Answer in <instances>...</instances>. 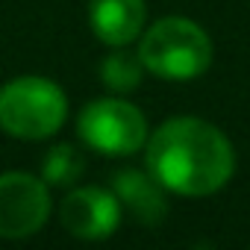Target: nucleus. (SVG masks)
I'll return each mask as SVG.
<instances>
[{"instance_id":"9d476101","label":"nucleus","mask_w":250,"mask_h":250,"mask_svg":"<svg viewBox=\"0 0 250 250\" xmlns=\"http://www.w3.org/2000/svg\"><path fill=\"white\" fill-rule=\"evenodd\" d=\"M142 56L139 53H127V50H118L112 56L103 59V68H100V77H103V85L118 91V94H127L133 91L139 83H142Z\"/></svg>"},{"instance_id":"39448f33","label":"nucleus","mask_w":250,"mask_h":250,"mask_svg":"<svg viewBox=\"0 0 250 250\" xmlns=\"http://www.w3.org/2000/svg\"><path fill=\"white\" fill-rule=\"evenodd\" d=\"M47 215L50 194L44 180L21 171L0 174V235L27 238L44 227Z\"/></svg>"},{"instance_id":"20e7f679","label":"nucleus","mask_w":250,"mask_h":250,"mask_svg":"<svg viewBox=\"0 0 250 250\" xmlns=\"http://www.w3.org/2000/svg\"><path fill=\"white\" fill-rule=\"evenodd\" d=\"M77 130L88 147L106 156H127L136 153L147 142V121L145 115L118 97L91 100L77 121Z\"/></svg>"},{"instance_id":"6e6552de","label":"nucleus","mask_w":250,"mask_h":250,"mask_svg":"<svg viewBox=\"0 0 250 250\" xmlns=\"http://www.w3.org/2000/svg\"><path fill=\"white\" fill-rule=\"evenodd\" d=\"M112 191L121 200V206H127L136 218H142L145 224H159L168 212L165 206V188L156 183V177L147 171H118L112 177Z\"/></svg>"},{"instance_id":"f03ea898","label":"nucleus","mask_w":250,"mask_h":250,"mask_svg":"<svg viewBox=\"0 0 250 250\" xmlns=\"http://www.w3.org/2000/svg\"><path fill=\"white\" fill-rule=\"evenodd\" d=\"M139 56L156 77L191 80L212 65V42L206 30L188 18H162L142 36Z\"/></svg>"},{"instance_id":"1a4fd4ad","label":"nucleus","mask_w":250,"mask_h":250,"mask_svg":"<svg viewBox=\"0 0 250 250\" xmlns=\"http://www.w3.org/2000/svg\"><path fill=\"white\" fill-rule=\"evenodd\" d=\"M83 171H85V159L74 145L50 147L42 162V180L47 186H71L83 177Z\"/></svg>"},{"instance_id":"f257e3e1","label":"nucleus","mask_w":250,"mask_h":250,"mask_svg":"<svg viewBox=\"0 0 250 250\" xmlns=\"http://www.w3.org/2000/svg\"><path fill=\"white\" fill-rule=\"evenodd\" d=\"M147 171L174 194L203 197L227 186L235 171L229 139L200 118H171L147 142Z\"/></svg>"},{"instance_id":"0eeeda50","label":"nucleus","mask_w":250,"mask_h":250,"mask_svg":"<svg viewBox=\"0 0 250 250\" xmlns=\"http://www.w3.org/2000/svg\"><path fill=\"white\" fill-rule=\"evenodd\" d=\"M145 15V0H91L88 3V21L94 36L112 47H124L139 39Z\"/></svg>"},{"instance_id":"423d86ee","label":"nucleus","mask_w":250,"mask_h":250,"mask_svg":"<svg viewBox=\"0 0 250 250\" xmlns=\"http://www.w3.org/2000/svg\"><path fill=\"white\" fill-rule=\"evenodd\" d=\"M62 224L77 238H106L121 224V200L115 197V191L97 186L74 188L62 203Z\"/></svg>"},{"instance_id":"7ed1b4c3","label":"nucleus","mask_w":250,"mask_h":250,"mask_svg":"<svg viewBox=\"0 0 250 250\" xmlns=\"http://www.w3.org/2000/svg\"><path fill=\"white\" fill-rule=\"evenodd\" d=\"M68 118L65 91L44 77H18L0 88V127L15 139H47Z\"/></svg>"}]
</instances>
